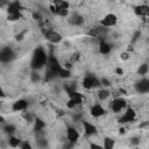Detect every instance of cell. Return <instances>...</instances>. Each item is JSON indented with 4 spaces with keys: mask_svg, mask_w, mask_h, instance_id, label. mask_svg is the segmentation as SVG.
I'll return each instance as SVG.
<instances>
[{
    "mask_svg": "<svg viewBox=\"0 0 149 149\" xmlns=\"http://www.w3.org/2000/svg\"><path fill=\"white\" fill-rule=\"evenodd\" d=\"M47 61H48V54L45 52V50L43 48L40 47V48L35 49L33 52L31 61H30V68L35 71H38L45 66Z\"/></svg>",
    "mask_w": 149,
    "mask_h": 149,
    "instance_id": "obj_1",
    "label": "cell"
},
{
    "mask_svg": "<svg viewBox=\"0 0 149 149\" xmlns=\"http://www.w3.org/2000/svg\"><path fill=\"white\" fill-rule=\"evenodd\" d=\"M13 59H15V52L12 48L6 47L0 49V63H10Z\"/></svg>",
    "mask_w": 149,
    "mask_h": 149,
    "instance_id": "obj_2",
    "label": "cell"
},
{
    "mask_svg": "<svg viewBox=\"0 0 149 149\" xmlns=\"http://www.w3.org/2000/svg\"><path fill=\"white\" fill-rule=\"evenodd\" d=\"M83 87L86 90H91V88H98L101 86L100 84V79H98L94 76H86L83 79Z\"/></svg>",
    "mask_w": 149,
    "mask_h": 149,
    "instance_id": "obj_3",
    "label": "cell"
},
{
    "mask_svg": "<svg viewBox=\"0 0 149 149\" xmlns=\"http://www.w3.org/2000/svg\"><path fill=\"white\" fill-rule=\"evenodd\" d=\"M45 66H47L48 70H50L51 72H54V73L57 76V72H58V70L61 69V63L58 62V59L56 58V56H54V55H48V61H47Z\"/></svg>",
    "mask_w": 149,
    "mask_h": 149,
    "instance_id": "obj_4",
    "label": "cell"
},
{
    "mask_svg": "<svg viewBox=\"0 0 149 149\" xmlns=\"http://www.w3.org/2000/svg\"><path fill=\"white\" fill-rule=\"evenodd\" d=\"M126 105H127L126 100H125L123 98H121V97H118V98H115V99H113V100L111 101L109 107H111L112 112H114V113H120V112L126 107Z\"/></svg>",
    "mask_w": 149,
    "mask_h": 149,
    "instance_id": "obj_5",
    "label": "cell"
},
{
    "mask_svg": "<svg viewBox=\"0 0 149 149\" xmlns=\"http://www.w3.org/2000/svg\"><path fill=\"white\" fill-rule=\"evenodd\" d=\"M116 21H118L116 15L113 14V13H108V14H106V15L100 20V26H101V27H105V28L114 27V26L116 24Z\"/></svg>",
    "mask_w": 149,
    "mask_h": 149,
    "instance_id": "obj_6",
    "label": "cell"
},
{
    "mask_svg": "<svg viewBox=\"0 0 149 149\" xmlns=\"http://www.w3.org/2000/svg\"><path fill=\"white\" fill-rule=\"evenodd\" d=\"M79 137H80V134L74 127H72V126L66 127V140H68L69 143L74 144L79 140Z\"/></svg>",
    "mask_w": 149,
    "mask_h": 149,
    "instance_id": "obj_7",
    "label": "cell"
},
{
    "mask_svg": "<svg viewBox=\"0 0 149 149\" xmlns=\"http://www.w3.org/2000/svg\"><path fill=\"white\" fill-rule=\"evenodd\" d=\"M136 119V113L133 108L128 107L126 109V112L119 118V122L120 123H128V122H133Z\"/></svg>",
    "mask_w": 149,
    "mask_h": 149,
    "instance_id": "obj_8",
    "label": "cell"
},
{
    "mask_svg": "<svg viewBox=\"0 0 149 149\" xmlns=\"http://www.w3.org/2000/svg\"><path fill=\"white\" fill-rule=\"evenodd\" d=\"M135 91L140 94H144L149 92V79L147 78H142L141 80L135 83Z\"/></svg>",
    "mask_w": 149,
    "mask_h": 149,
    "instance_id": "obj_9",
    "label": "cell"
},
{
    "mask_svg": "<svg viewBox=\"0 0 149 149\" xmlns=\"http://www.w3.org/2000/svg\"><path fill=\"white\" fill-rule=\"evenodd\" d=\"M81 122H83V127H84V134H85L86 136H92V135H95V134L98 133L97 127H95L93 123H91L90 121L83 120Z\"/></svg>",
    "mask_w": 149,
    "mask_h": 149,
    "instance_id": "obj_10",
    "label": "cell"
},
{
    "mask_svg": "<svg viewBox=\"0 0 149 149\" xmlns=\"http://www.w3.org/2000/svg\"><path fill=\"white\" fill-rule=\"evenodd\" d=\"M28 107V101L26 99H19L16 101L13 102L12 105V109L14 112H22V111H26Z\"/></svg>",
    "mask_w": 149,
    "mask_h": 149,
    "instance_id": "obj_11",
    "label": "cell"
},
{
    "mask_svg": "<svg viewBox=\"0 0 149 149\" xmlns=\"http://www.w3.org/2000/svg\"><path fill=\"white\" fill-rule=\"evenodd\" d=\"M105 113H106V111H105V108H104L100 104H94V105L90 108V114H91L93 118H100V116H102Z\"/></svg>",
    "mask_w": 149,
    "mask_h": 149,
    "instance_id": "obj_12",
    "label": "cell"
},
{
    "mask_svg": "<svg viewBox=\"0 0 149 149\" xmlns=\"http://www.w3.org/2000/svg\"><path fill=\"white\" fill-rule=\"evenodd\" d=\"M45 38H47L50 43H52V44H57V43H59V42L62 41V36H61L58 33L52 31V30L45 31Z\"/></svg>",
    "mask_w": 149,
    "mask_h": 149,
    "instance_id": "obj_13",
    "label": "cell"
},
{
    "mask_svg": "<svg viewBox=\"0 0 149 149\" xmlns=\"http://www.w3.org/2000/svg\"><path fill=\"white\" fill-rule=\"evenodd\" d=\"M69 22L72 26H81L84 23V17L79 13H72L69 17Z\"/></svg>",
    "mask_w": 149,
    "mask_h": 149,
    "instance_id": "obj_14",
    "label": "cell"
},
{
    "mask_svg": "<svg viewBox=\"0 0 149 149\" xmlns=\"http://www.w3.org/2000/svg\"><path fill=\"white\" fill-rule=\"evenodd\" d=\"M134 12L137 16H147L149 13V6L147 5H137L134 8Z\"/></svg>",
    "mask_w": 149,
    "mask_h": 149,
    "instance_id": "obj_15",
    "label": "cell"
},
{
    "mask_svg": "<svg viewBox=\"0 0 149 149\" xmlns=\"http://www.w3.org/2000/svg\"><path fill=\"white\" fill-rule=\"evenodd\" d=\"M68 94H69V99L73 100L77 106H79L83 102V94L81 93H79L77 91H72V92H69Z\"/></svg>",
    "mask_w": 149,
    "mask_h": 149,
    "instance_id": "obj_16",
    "label": "cell"
},
{
    "mask_svg": "<svg viewBox=\"0 0 149 149\" xmlns=\"http://www.w3.org/2000/svg\"><path fill=\"white\" fill-rule=\"evenodd\" d=\"M19 12H21V3L19 1L9 2L8 7H7V13L13 14V13H19Z\"/></svg>",
    "mask_w": 149,
    "mask_h": 149,
    "instance_id": "obj_17",
    "label": "cell"
},
{
    "mask_svg": "<svg viewBox=\"0 0 149 149\" xmlns=\"http://www.w3.org/2000/svg\"><path fill=\"white\" fill-rule=\"evenodd\" d=\"M112 48H111V44L107 43L106 41H100L99 42V52L101 55H108L111 52Z\"/></svg>",
    "mask_w": 149,
    "mask_h": 149,
    "instance_id": "obj_18",
    "label": "cell"
},
{
    "mask_svg": "<svg viewBox=\"0 0 149 149\" xmlns=\"http://www.w3.org/2000/svg\"><path fill=\"white\" fill-rule=\"evenodd\" d=\"M109 95H111V92H109L107 88H105V87L99 88L98 92H97V97H98V99H99L100 101H105V100H107V99L109 98Z\"/></svg>",
    "mask_w": 149,
    "mask_h": 149,
    "instance_id": "obj_19",
    "label": "cell"
},
{
    "mask_svg": "<svg viewBox=\"0 0 149 149\" xmlns=\"http://www.w3.org/2000/svg\"><path fill=\"white\" fill-rule=\"evenodd\" d=\"M44 127H45V122L42 119L36 118L34 120V132L35 133H41L44 129Z\"/></svg>",
    "mask_w": 149,
    "mask_h": 149,
    "instance_id": "obj_20",
    "label": "cell"
},
{
    "mask_svg": "<svg viewBox=\"0 0 149 149\" xmlns=\"http://www.w3.org/2000/svg\"><path fill=\"white\" fill-rule=\"evenodd\" d=\"M7 143H8V146L12 147V148H17V147L21 146L22 141H21L20 137H16V136H14V135H10V136L8 137Z\"/></svg>",
    "mask_w": 149,
    "mask_h": 149,
    "instance_id": "obj_21",
    "label": "cell"
},
{
    "mask_svg": "<svg viewBox=\"0 0 149 149\" xmlns=\"http://www.w3.org/2000/svg\"><path fill=\"white\" fill-rule=\"evenodd\" d=\"M57 76H58L59 78H62V79H68V78L71 77V71H70L68 68H62V66H61V69H59L58 72H57Z\"/></svg>",
    "mask_w": 149,
    "mask_h": 149,
    "instance_id": "obj_22",
    "label": "cell"
},
{
    "mask_svg": "<svg viewBox=\"0 0 149 149\" xmlns=\"http://www.w3.org/2000/svg\"><path fill=\"white\" fill-rule=\"evenodd\" d=\"M115 146V141L111 137H105L102 143V149H113Z\"/></svg>",
    "mask_w": 149,
    "mask_h": 149,
    "instance_id": "obj_23",
    "label": "cell"
},
{
    "mask_svg": "<svg viewBox=\"0 0 149 149\" xmlns=\"http://www.w3.org/2000/svg\"><path fill=\"white\" fill-rule=\"evenodd\" d=\"M36 146H37V148H40V149H44V148L48 147V140L44 139V137H37V140H36Z\"/></svg>",
    "mask_w": 149,
    "mask_h": 149,
    "instance_id": "obj_24",
    "label": "cell"
},
{
    "mask_svg": "<svg viewBox=\"0 0 149 149\" xmlns=\"http://www.w3.org/2000/svg\"><path fill=\"white\" fill-rule=\"evenodd\" d=\"M148 71H149V66H148L147 63L141 64V65L139 66V69H137V73H139L140 76H146V74L148 73Z\"/></svg>",
    "mask_w": 149,
    "mask_h": 149,
    "instance_id": "obj_25",
    "label": "cell"
},
{
    "mask_svg": "<svg viewBox=\"0 0 149 149\" xmlns=\"http://www.w3.org/2000/svg\"><path fill=\"white\" fill-rule=\"evenodd\" d=\"M30 80H31V83H38V81H41V74L38 73V71H35V70H33L31 72H30Z\"/></svg>",
    "mask_w": 149,
    "mask_h": 149,
    "instance_id": "obj_26",
    "label": "cell"
},
{
    "mask_svg": "<svg viewBox=\"0 0 149 149\" xmlns=\"http://www.w3.org/2000/svg\"><path fill=\"white\" fill-rule=\"evenodd\" d=\"M3 130H5L6 134H8L10 136V135H14V133H15L16 129H15V126H13V125H6L5 128H3Z\"/></svg>",
    "mask_w": 149,
    "mask_h": 149,
    "instance_id": "obj_27",
    "label": "cell"
},
{
    "mask_svg": "<svg viewBox=\"0 0 149 149\" xmlns=\"http://www.w3.org/2000/svg\"><path fill=\"white\" fill-rule=\"evenodd\" d=\"M21 12H19V13H13V14H8L7 15V19L9 20V21H16V20H20L21 19Z\"/></svg>",
    "mask_w": 149,
    "mask_h": 149,
    "instance_id": "obj_28",
    "label": "cell"
},
{
    "mask_svg": "<svg viewBox=\"0 0 149 149\" xmlns=\"http://www.w3.org/2000/svg\"><path fill=\"white\" fill-rule=\"evenodd\" d=\"M64 90L66 91V93L72 92V91H76V85H74L73 83H68V84H64Z\"/></svg>",
    "mask_w": 149,
    "mask_h": 149,
    "instance_id": "obj_29",
    "label": "cell"
},
{
    "mask_svg": "<svg viewBox=\"0 0 149 149\" xmlns=\"http://www.w3.org/2000/svg\"><path fill=\"white\" fill-rule=\"evenodd\" d=\"M20 148H21V149H33V146H31L30 142H28V141H23V142L21 143Z\"/></svg>",
    "mask_w": 149,
    "mask_h": 149,
    "instance_id": "obj_30",
    "label": "cell"
},
{
    "mask_svg": "<svg viewBox=\"0 0 149 149\" xmlns=\"http://www.w3.org/2000/svg\"><path fill=\"white\" fill-rule=\"evenodd\" d=\"M66 107H68L69 109H73V108H76V107H77V105L74 104V101H73V100L69 99V101L66 102Z\"/></svg>",
    "mask_w": 149,
    "mask_h": 149,
    "instance_id": "obj_31",
    "label": "cell"
},
{
    "mask_svg": "<svg viewBox=\"0 0 149 149\" xmlns=\"http://www.w3.org/2000/svg\"><path fill=\"white\" fill-rule=\"evenodd\" d=\"M130 144H133V146H139V144H140V137H136V136L132 137V139H130Z\"/></svg>",
    "mask_w": 149,
    "mask_h": 149,
    "instance_id": "obj_32",
    "label": "cell"
},
{
    "mask_svg": "<svg viewBox=\"0 0 149 149\" xmlns=\"http://www.w3.org/2000/svg\"><path fill=\"white\" fill-rule=\"evenodd\" d=\"M100 84H101L102 86H106V87L111 85L109 80H108V79H106V78H101V79H100Z\"/></svg>",
    "mask_w": 149,
    "mask_h": 149,
    "instance_id": "obj_33",
    "label": "cell"
},
{
    "mask_svg": "<svg viewBox=\"0 0 149 149\" xmlns=\"http://www.w3.org/2000/svg\"><path fill=\"white\" fill-rule=\"evenodd\" d=\"M90 149H102V146L92 142V143H90Z\"/></svg>",
    "mask_w": 149,
    "mask_h": 149,
    "instance_id": "obj_34",
    "label": "cell"
},
{
    "mask_svg": "<svg viewBox=\"0 0 149 149\" xmlns=\"http://www.w3.org/2000/svg\"><path fill=\"white\" fill-rule=\"evenodd\" d=\"M33 17H34V20H41V14L40 13H33Z\"/></svg>",
    "mask_w": 149,
    "mask_h": 149,
    "instance_id": "obj_35",
    "label": "cell"
},
{
    "mask_svg": "<svg viewBox=\"0 0 149 149\" xmlns=\"http://www.w3.org/2000/svg\"><path fill=\"white\" fill-rule=\"evenodd\" d=\"M24 33H26V31H23V33H21V34H17V35H16V41H21V40L23 38V36H24Z\"/></svg>",
    "mask_w": 149,
    "mask_h": 149,
    "instance_id": "obj_36",
    "label": "cell"
},
{
    "mask_svg": "<svg viewBox=\"0 0 149 149\" xmlns=\"http://www.w3.org/2000/svg\"><path fill=\"white\" fill-rule=\"evenodd\" d=\"M115 72H116V74H119V76H122V74H123V70H122L121 68H116V69H115Z\"/></svg>",
    "mask_w": 149,
    "mask_h": 149,
    "instance_id": "obj_37",
    "label": "cell"
},
{
    "mask_svg": "<svg viewBox=\"0 0 149 149\" xmlns=\"http://www.w3.org/2000/svg\"><path fill=\"white\" fill-rule=\"evenodd\" d=\"M139 36H141V33H140V31H137V33L134 35V38H133V41H136V40L139 38Z\"/></svg>",
    "mask_w": 149,
    "mask_h": 149,
    "instance_id": "obj_38",
    "label": "cell"
},
{
    "mask_svg": "<svg viewBox=\"0 0 149 149\" xmlns=\"http://www.w3.org/2000/svg\"><path fill=\"white\" fill-rule=\"evenodd\" d=\"M121 58H122V59H127V58H128V54H127V52L121 54Z\"/></svg>",
    "mask_w": 149,
    "mask_h": 149,
    "instance_id": "obj_39",
    "label": "cell"
},
{
    "mask_svg": "<svg viewBox=\"0 0 149 149\" xmlns=\"http://www.w3.org/2000/svg\"><path fill=\"white\" fill-rule=\"evenodd\" d=\"M6 94H5V92H3V90H2V87H0V98H3Z\"/></svg>",
    "mask_w": 149,
    "mask_h": 149,
    "instance_id": "obj_40",
    "label": "cell"
},
{
    "mask_svg": "<svg viewBox=\"0 0 149 149\" xmlns=\"http://www.w3.org/2000/svg\"><path fill=\"white\" fill-rule=\"evenodd\" d=\"M0 122H3V118L2 116H0Z\"/></svg>",
    "mask_w": 149,
    "mask_h": 149,
    "instance_id": "obj_41",
    "label": "cell"
},
{
    "mask_svg": "<svg viewBox=\"0 0 149 149\" xmlns=\"http://www.w3.org/2000/svg\"><path fill=\"white\" fill-rule=\"evenodd\" d=\"M132 149H140V148H137V147H135V148H132Z\"/></svg>",
    "mask_w": 149,
    "mask_h": 149,
    "instance_id": "obj_42",
    "label": "cell"
},
{
    "mask_svg": "<svg viewBox=\"0 0 149 149\" xmlns=\"http://www.w3.org/2000/svg\"><path fill=\"white\" fill-rule=\"evenodd\" d=\"M0 107H1V102H0Z\"/></svg>",
    "mask_w": 149,
    "mask_h": 149,
    "instance_id": "obj_43",
    "label": "cell"
}]
</instances>
